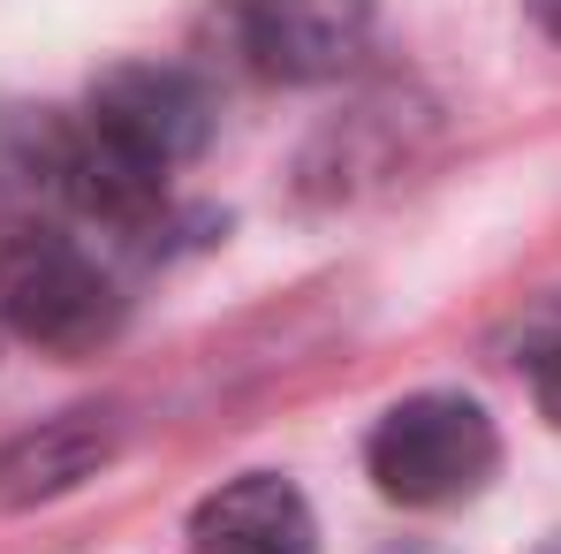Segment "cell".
Returning <instances> with one entry per match:
<instances>
[{
  "label": "cell",
  "instance_id": "30bf717a",
  "mask_svg": "<svg viewBox=\"0 0 561 554\" xmlns=\"http://www.w3.org/2000/svg\"><path fill=\"white\" fill-rule=\"evenodd\" d=\"M394 554H433V547H394Z\"/></svg>",
  "mask_w": 561,
  "mask_h": 554
},
{
  "label": "cell",
  "instance_id": "ba28073f",
  "mask_svg": "<svg viewBox=\"0 0 561 554\" xmlns=\"http://www.w3.org/2000/svg\"><path fill=\"white\" fill-rule=\"evenodd\" d=\"M531 15H539V23H547V31L561 38V0H531Z\"/></svg>",
  "mask_w": 561,
  "mask_h": 554
},
{
  "label": "cell",
  "instance_id": "6da1fadb",
  "mask_svg": "<svg viewBox=\"0 0 561 554\" xmlns=\"http://www.w3.org/2000/svg\"><path fill=\"white\" fill-rule=\"evenodd\" d=\"M0 327L31 350L84 358L122 327V296L77 236L46 221H0Z\"/></svg>",
  "mask_w": 561,
  "mask_h": 554
},
{
  "label": "cell",
  "instance_id": "8992f818",
  "mask_svg": "<svg viewBox=\"0 0 561 554\" xmlns=\"http://www.w3.org/2000/svg\"><path fill=\"white\" fill-rule=\"evenodd\" d=\"M114 410H61L31 433H15L0 449V509H31V501H54L69 486H84L99 463L114 456Z\"/></svg>",
  "mask_w": 561,
  "mask_h": 554
},
{
  "label": "cell",
  "instance_id": "3957f363",
  "mask_svg": "<svg viewBox=\"0 0 561 554\" xmlns=\"http://www.w3.org/2000/svg\"><path fill=\"white\" fill-rule=\"evenodd\" d=\"M77 122L92 129L99 152H114L129 176L168 183L183 160H197V145H205V129H213V99H205V84L183 77V69L122 61V69H106L92 84V99H84Z\"/></svg>",
  "mask_w": 561,
  "mask_h": 554
},
{
  "label": "cell",
  "instance_id": "7a4b0ae2",
  "mask_svg": "<svg viewBox=\"0 0 561 554\" xmlns=\"http://www.w3.org/2000/svg\"><path fill=\"white\" fill-rule=\"evenodd\" d=\"M365 463H373V486L387 501L448 509V501H470L493 478L501 441H493V418L470 395H410L373 426Z\"/></svg>",
  "mask_w": 561,
  "mask_h": 554
},
{
  "label": "cell",
  "instance_id": "9c48e42d",
  "mask_svg": "<svg viewBox=\"0 0 561 554\" xmlns=\"http://www.w3.org/2000/svg\"><path fill=\"white\" fill-rule=\"evenodd\" d=\"M539 554H561V532H554V540H547V547H539Z\"/></svg>",
  "mask_w": 561,
  "mask_h": 554
},
{
  "label": "cell",
  "instance_id": "5b68a950",
  "mask_svg": "<svg viewBox=\"0 0 561 554\" xmlns=\"http://www.w3.org/2000/svg\"><path fill=\"white\" fill-rule=\"evenodd\" d=\"M190 554H319V524L288 478L251 471V478H228L220 494L197 501Z\"/></svg>",
  "mask_w": 561,
  "mask_h": 554
},
{
  "label": "cell",
  "instance_id": "52a82bcc",
  "mask_svg": "<svg viewBox=\"0 0 561 554\" xmlns=\"http://www.w3.org/2000/svg\"><path fill=\"white\" fill-rule=\"evenodd\" d=\"M524 365H531V395H539V410L561 426V312L531 335V350H524Z\"/></svg>",
  "mask_w": 561,
  "mask_h": 554
},
{
  "label": "cell",
  "instance_id": "277c9868",
  "mask_svg": "<svg viewBox=\"0 0 561 554\" xmlns=\"http://www.w3.org/2000/svg\"><path fill=\"white\" fill-rule=\"evenodd\" d=\"M243 54L280 84L342 77L373 38V0H243L236 8Z\"/></svg>",
  "mask_w": 561,
  "mask_h": 554
}]
</instances>
